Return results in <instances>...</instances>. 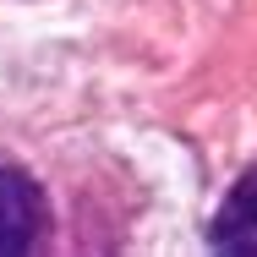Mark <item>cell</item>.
Wrapping results in <instances>:
<instances>
[{"label":"cell","mask_w":257,"mask_h":257,"mask_svg":"<svg viewBox=\"0 0 257 257\" xmlns=\"http://www.w3.org/2000/svg\"><path fill=\"white\" fill-rule=\"evenodd\" d=\"M44 230H50L44 192L33 186V175L0 159V257H22L44 246Z\"/></svg>","instance_id":"6da1fadb"},{"label":"cell","mask_w":257,"mask_h":257,"mask_svg":"<svg viewBox=\"0 0 257 257\" xmlns=\"http://www.w3.org/2000/svg\"><path fill=\"white\" fill-rule=\"evenodd\" d=\"M208 246L224 257H257V164L241 170V181L219 203L213 224H208Z\"/></svg>","instance_id":"7a4b0ae2"}]
</instances>
